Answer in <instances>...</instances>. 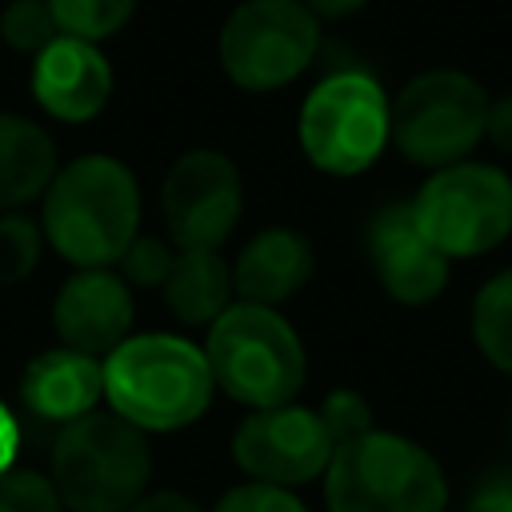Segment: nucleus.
Here are the masks:
<instances>
[{
	"instance_id": "obj_1",
	"label": "nucleus",
	"mask_w": 512,
	"mask_h": 512,
	"mask_svg": "<svg viewBox=\"0 0 512 512\" xmlns=\"http://www.w3.org/2000/svg\"><path fill=\"white\" fill-rule=\"evenodd\" d=\"M216 396L204 344L176 332L128 336L104 356V400L140 432H176L196 424Z\"/></svg>"
},
{
	"instance_id": "obj_2",
	"label": "nucleus",
	"mask_w": 512,
	"mask_h": 512,
	"mask_svg": "<svg viewBox=\"0 0 512 512\" xmlns=\"http://www.w3.org/2000/svg\"><path fill=\"white\" fill-rule=\"evenodd\" d=\"M44 236L76 268H112L140 236V184L116 156H80L44 192Z\"/></svg>"
},
{
	"instance_id": "obj_3",
	"label": "nucleus",
	"mask_w": 512,
	"mask_h": 512,
	"mask_svg": "<svg viewBox=\"0 0 512 512\" xmlns=\"http://www.w3.org/2000/svg\"><path fill=\"white\" fill-rule=\"evenodd\" d=\"M204 356L216 388L248 412L292 404L308 380V352L296 328L268 304L236 300L208 328Z\"/></svg>"
},
{
	"instance_id": "obj_4",
	"label": "nucleus",
	"mask_w": 512,
	"mask_h": 512,
	"mask_svg": "<svg viewBox=\"0 0 512 512\" xmlns=\"http://www.w3.org/2000/svg\"><path fill=\"white\" fill-rule=\"evenodd\" d=\"M152 476L148 436L116 412H88L52 440L48 480L68 512H128Z\"/></svg>"
},
{
	"instance_id": "obj_5",
	"label": "nucleus",
	"mask_w": 512,
	"mask_h": 512,
	"mask_svg": "<svg viewBox=\"0 0 512 512\" xmlns=\"http://www.w3.org/2000/svg\"><path fill=\"white\" fill-rule=\"evenodd\" d=\"M324 504L328 512H444L448 476L428 448L376 428L332 452Z\"/></svg>"
},
{
	"instance_id": "obj_6",
	"label": "nucleus",
	"mask_w": 512,
	"mask_h": 512,
	"mask_svg": "<svg viewBox=\"0 0 512 512\" xmlns=\"http://www.w3.org/2000/svg\"><path fill=\"white\" fill-rule=\"evenodd\" d=\"M296 136L328 176H360L392 144V100L368 72H332L300 104Z\"/></svg>"
},
{
	"instance_id": "obj_7",
	"label": "nucleus",
	"mask_w": 512,
	"mask_h": 512,
	"mask_svg": "<svg viewBox=\"0 0 512 512\" xmlns=\"http://www.w3.org/2000/svg\"><path fill=\"white\" fill-rule=\"evenodd\" d=\"M412 216L448 260L484 256L512 236V176L488 160L436 168L420 184Z\"/></svg>"
},
{
	"instance_id": "obj_8",
	"label": "nucleus",
	"mask_w": 512,
	"mask_h": 512,
	"mask_svg": "<svg viewBox=\"0 0 512 512\" xmlns=\"http://www.w3.org/2000/svg\"><path fill=\"white\" fill-rule=\"evenodd\" d=\"M488 92L460 68H428L392 96V144L420 168L468 160L488 128Z\"/></svg>"
},
{
	"instance_id": "obj_9",
	"label": "nucleus",
	"mask_w": 512,
	"mask_h": 512,
	"mask_svg": "<svg viewBox=\"0 0 512 512\" xmlns=\"http://www.w3.org/2000/svg\"><path fill=\"white\" fill-rule=\"evenodd\" d=\"M224 76L244 92H276L320 52V20L304 0H240L216 40Z\"/></svg>"
},
{
	"instance_id": "obj_10",
	"label": "nucleus",
	"mask_w": 512,
	"mask_h": 512,
	"mask_svg": "<svg viewBox=\"0 0 512 512\" xmlns=\"http://www.w3.org/2000/svg\"><path fill=\"white\" fill-rule=\"evenodd\" d=\"M244 212V184L232 156L216 148H192L176 156L160 184L164 236L180 248H220Z\"/></svg>"
},
{
	"instance_id": "obj_11",
	"label": "nucleus",
	"mask_w": 512,
	"mask_h": 512,
	"mask_svg": "<svg viewBox=\"0 0 512 512\" xmlns=\"http://www.w3.org/2000/svg\"><path fill=\"white\" fill-rule=\"evenodd\" d=\"M332 452L336 444L320 412L296 400L248 412L232 436V460L240 464V472L248 480L280 484V488H300L320 480L332 464Z\"/></svg>"
},
{
	"instance_id": "obj_12",
	"label": "nucleus",
	"mask_w": 512,
	"mask_h": 512,
	"mask_svg": "<svg viewBox=\"0 0 512 512\" xmlns=\"http://www.w3.org/2000/svg\"><path fill=\"white\" fill-rule=\"evenodd\" d=\"M132 316V284L112 268H76L52 300V328L60 344L96 360L128 340Z\"/></svg>"
},
{
	"instance_id": "obj_13",
	"label": "nucleus",
	"mask_w": 512,
	"mask_h": 512,
	"mask_svg": "<svg viewBox=\"0 0 512 512\" xmlns=\"http://www.w3.org/2000/svg\"><path fill=\"white\" fill-rule=\"evenodd\" d=\"M368 260L380 288L408 308L432 304L448 288V256L428 244L412 204H388L368 224Z\"/></svg>"
},
{
	"instance_id": "obj_14",
	"label": "nucleus",
	"mask_w": 512,
	"mask_h": 512,
	"mask_svg": "<svg viewBox=\"0 0 512 512\" xmlns=\"http://www.w3.org/2000/svg\"><path fill=\"white\" fill-rule=\"evenodd\" d=\"M32 96L48 116L64 124H88L112 96V64L96 44L56 36L32 60Z\"/></svg>"
},
{
	"instance_id": "obj_15",
	"label": "nucleus",
	"mask_w": 512,
	"mask_h": 512,
	"mask_svg": "<svg viewBox=\"0 0 512 512\" xmlns=\"http://www.w3.org/2000/svg\"><path fill=\"white\" fill-rule=\"evenodd\" d=\"M20 396L40 420L72 424L96 412V404L104 400V360L84 356L64 344L48 348L24 368Z\"/></svg>"
},
{
	"instance_id": "obj_16",
	"label": "nucleus",
	"mask_w": 512,
	"mask_h": 512,
	"mask_svg": "<svg viewBox=\"0 0 512 512\" xmlns=\"http://www.w3.org/2000/svg\"><path fill=\"white\" fill-rule=\"evenodd\" d=\"M312 268H316V252L304 232L264 228L240 248L236 264H232V284H236L240 300L276 308L280 300L296 296L308 284Z\"/></svg>"
},
{
	"instance_id": "obj_17",
	"label": "nucleus",
	"mask_w": 512,
	"mask_h": 512,
	"mask_svg": "<svg viewBox=\"0 0 512 512\" xmlns=\"http://www.w3.org/2000/svg\"><path fill=\"white\" fill-rule=\"evenodd\" d=\"M56 140L28 116L0 112V208H20L56 180Z\"/></svg>"
},
{
	"instance_id": "obj_18",
	"label": "nucleus",
	"mask_w": 512,
	"mask_h": 512,
	"mask_svg": "<svg viewBox=\"0 0 512 512\" xmlns=\"http://www.w3.org/2000/svg\"><path fill=\"white\" fill-rule=\"evenodd\" d=\"M232 284V264L220 256V248H192L176 252V264L164 280V300L168 312L180 324H216L236 300Z\"/></svg>"
},
{
	"instance_id": "obj_19",
	"label": "nucleus",
	"mask_w": 512,
	"mask_h": 512,
	"mask_svg": "<svg viewBox=\"0 0 512 512\" xmlns=\"http://www.w3.org/2000/svg\"><path fill=\"white\" fill-rule=\"evenodd\" d=\"M472 340L496 372L512 376V268L480 284L472 300Z\"/></svg>"
},
{
	"instance_id": "obj_20",
	"label": "nucleus",
	"mask_w": 512,
	"mask_h": 512,
	"mask_svg": "<svg viewBox=\"0 0 512 512\" xmlns=\"http://www.w3.org/2000/svg\"><path fill=\"white\" fill-rule=\"evenodd\" d=\"M48 8L56 16L60 36H76V40L100 44V40L116 36L132 20L136 0H48Z\"/></svg>"
},
{
	"instance_id": "obj_21",
	"label": "nucleus",
	"mask_w": 512,
	"mask_h": 512,
	"mask_svg": "<svg viewBox=\"0 0 512 512\" xmlns=\"http://www.w3.org/2000/svg\"><path fill=\"white\" fill-rule=\"evenodd\" d=\"M60 36L56 28V16L48 8V0H12L0 16V40L12 48V52H24V56H40L52 40Z\"/></svg>"
},
{
	"instance_id": "obj_22",
	"label": "nucleus",
	"mask_w": 512,
	"mask_h": 512,
	"mask_svg": "<svg viewBox=\"0 0 512 512\" xmlns=\"http://www.w3.org/2000/svg\"><path fill=\"white\" fill-rule=\"evenodd\" d=\"M40 248H44V232L28 216L20 212L0 216V284L28 280L32 268L40 264Z\"/></svg>"
},
{
	"instance_id": "obj_23",
	"label": "nucleus",
	"mask_w": 512,
	"mask_h": 512,
	"mask_svg": "<svg viewBox=\"0 0 512 512\" xmlns=\"http://www.w3.org/2000/svg\"><path fill=\"white\" fill-rule=\"evenodd\" d=\"M176 244L168 236H152V232H140L128 252L116 260L120 264V276L132 284V288H164L172 264H176Z\"/></svg>"
},
{
	"instance_id": "obj_24",
	"label": "nucleus",
	"mask_w": 512,
	"mask_h": 512,
	"mask_svg": "<svg viewBox=\"0 0 512 512\" xmlns=\"http://www.w3.org/2000/svg\"><path fill=\"white\" fill-rule=\"evenodd\" d=\"M320 420H324V428H328V436H332V444L340 448V444H352V440H360V436H368V432H376V420H372V404L360 396V392H352V388H332L324 400H320Z\"/></svg>"
},
{
	"instance_id": "obj_25",
	"label": "nucleus",
	"mask_w": 512,
	"mask_h": 512,
	"mask_svg": "<svg viewBox=\"0 0 512 512\" xmlns=\"http://www.w3.org/2000/svg\"><path fill=\"white\" fill-rule=\"evenodd\" d=\"M0 512H68L44 472L12 468L0 476Z\"/></svg>"
},
{
	"instance_id": "obj_26",
	"label": "nucleus",
	"mask_w": 512,
	"mask_h": 512,
	"mask_svg": "<svg viewBox=\"0 0 512 512\" xmlns=\"http://www.w3.org/2000/svg\"><path fill=\"white\" fill-rule=\"evenodd\" d=\"M212 512H308V504L296 496V488L244 480V484L228 488V492L216 500Z\"/></svg>"
},
{
	"instance_id": "obj_27",
	"label": "nucleus",
	"mask_w": 512,
	"mask_h": 512,
	"mask_svg": "<svg viewBox=\"0 0 512 512\" xmlns=\"http://www.w3.org/2000/svg\"><path fill=\"white\" fill-rule=\"evenodd\" d=\"M464 512H512V476H488L468 496Z\"/></svg>"
},
{
	"instance_id": "obj_28",
	"label": "nucleus",
	"mask_w": 512,
	"mask_h": 512,
	"mask_svg": "<svg viewBox=\"0 0 512 512\" xmlns=\"http://www.w3.org/2000/svg\"><path fill=\"white\" fill-rule=\"evenodd\" d=\"M484 136L496 144V152L512 156V92H504V96H496L488 104V128H484Z\"/></svg>"
},
{
	"instance_id": "obj_29",
	"label": "nucleus",
	"mask_w": 512,
	"mask_h": 512,
	"mask_svg": "<svg viewBox=\"0 0 512 512\" xmlns=\"http://www.w3.org/2000/svg\"><path fill=\"white\" fill-rule=\"evenodd\" d=\"M128 512H204V508L176 488H156V492H144Z\"/></svg>"
},
{
	"instance_id": "obj_30",
	"label": "nucleus",
	"mask_w": 512,
	"mask_h": 512,
	"mask_svg": "<svg viewBox=\"0 0 512 512\" xmlns=\"http://www.w3.org/2000/svg\"><path fill=\"white\" fill-rule=\"evenodd\" d=\"M16 452H20V428H16V416L8 412V404L0 400V476L12 472Z\"/></svg>"
},
{
	"instance_id": "obj_31",
	"label": "nucleus",
	"mask_w": 512,
	"mask_h": 512,
	"mask_svg": "<svg viewBox=\"0 0 512 512\" xmlns=\"http://www.w3.org/2000/svg\"><path fill=\"white\" fill-rule=\"evenodd\" d=\"M368 0H304V8L316 16V20H344L352 12H360Z\"/></svg>"
}]
</instances>
